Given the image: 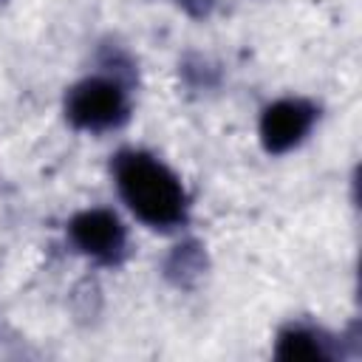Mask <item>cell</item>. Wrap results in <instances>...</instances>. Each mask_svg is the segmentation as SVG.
Wrapping results in <instances>:
<instances>
[{"label": "cell", "mask_w": 362, "mask_h": 362, "mask_svg": "<svg viewBox=\"0 0 362 362\" xmlns=\"http://www.w3.org/2000/svg\"><path fill=\"white\" fill-rule=\"evenodd\" d=\"M274 356L283 362H331L337 359V345L320 328L291 322L277 334Z\"/></svg>", "instance_id": "cell-5"}, {"label": "cell", "mask_w": 362, "mask_h": 362, "mask_svg": "<svg viewBox=\"0 0 362 362\" xmlns=\"http://www.w3.org/2000/svg\"><path fill=\"white\" fill-rule=\"evenodd\" d=\"M175 3L192 20H206L215 11V6H218V0H175Z\"/></svg>", "instance_id": "cell-8"}, {"label": "cell", "mask_w": 362, "mask_h": 362, "mask_svg": "<svg viewBox=\"0 0 362 362\" xmlns=\"http://www.w3.org/2000/svg\"><path fill=\"white\" fill-rule=\"evenodd\" d=\"M317 119H320V110L311 99L283 96V99L269 102L257 122V136H260L263 150L269 156H283L300 147L314 130Z\"/></svg>", "instance_id": "cell-4"}, {"label": "cell", "mask_w": 362, "mask_h": 362, "mask_svg": "<svg viewBox=\"0 0 362 362\" xmlns=\"http://www.w3.org/2000/svg\"><path fill=\"white\" fill-rule=\"evenodd\" d=\"M181 76L195 90H209V88L218 85V68L206 57H201V54H189L181 62Z\"/></svg>", "instance_id": "cell-7"}, {"label": "cell", "mask_w": 362, "mask_h": 362, "mask_svg": "<svg viewBox=\"0 0 362 362\" xmlns=\"http://www.w3.org/2000/svg\"><path fill=\"white\" fill-rule=\"evenodd\" d=\"M206 252L198 240H181L178 246H173L161 266L167 283H173L175 288H192L206 274Z\"/></svg>", "instance_id": "cell-6"}, {"label": "cell", "mask_w": 362, "mask_h": 362, "mask_svg": "<svg viewBox=\"0 0 362 362\" xmlns=\"http://www.w3.org/2000/svg\"><path fill=\"white\" fill-rule=\"evenodd\" d=\"M62 113L68 124L82 133L116 130L130 116V85L105 71L85 76L65 90Z\"/></svg>", "instance_id": "cell-2"}, {"label": "cell", "mask_w": 362, "mask_h": 362, "mask_svg": "<svg viewBox=\"0 0 362 362\" xmlns=\"http://www.w3.org/2000/svg\"><path fill=\"white\" fill-rule=\"evenodd\" d=\"M110 175L122 204L136 221L156 232H175L189 218V198L181 178L153 153L124 147L110 158Z\"/></svg>", "instance_id": "cell-1"}, {"label": "cell", "mask_w": 362, "mask_h": 362, "mask_svg": "<svg viewBox=\"0 0 362 362\" xmlns=\"http://www.w3.org/2000/svg\"><path fill=\"white\" fill-rule=\"evenodd\" d=\"M71 246L96 266H119L127 255V229L113 209L90 206L68 221Z\"/></svg>", "instance_id": "cell-3"}]
</instances>
